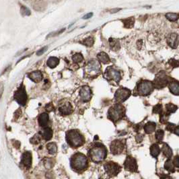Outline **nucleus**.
Here are the masks:
<instances>
[{
	"label": "nucleus",
	"instance_id": "15",
	"mask_svg": "<svg viewBox=\"0 0 179 179\" xmlns=\"http://www.w3.org/2000/svg\"><path fill=\"white\" fill-rule=\"evenodd\" d=\"M167 43L173 49H176L178 45V36L177 34H170L167 37Z\"/></svg>",
	"mask_w": 179,
	"mask_h": 179
},
{
	"label": "nucleus",
	"instance_id": "45",
	"mask_svg": "<svg viewBox=\"0 0 179 179\" xmlns=\"http://www.w3.org/2000/svg\"><path fill=\"white\" fill-rule=\"evenodd\" d=\"M143 138H144V136L142 135H137L136 136V140L137 142H141L143 140Z\"/></svg>",
	"mask_w": 179,
	"mask_h": 179
},
{
	"label": "nucleus",
	"instance_id": "12",
	"mask_svg": "<svg viewBox=\"0 0 179 179\" xmlns=\"http://www.w3.org/2000/svg\"><path fill=\"white\" fill-rule=\"evenodd\" d=\"M105 76L107 80H114L117 81V82H119L121 79V76L119 71H118L116 69H113L112 67H109L106 69Z\"/></svg>",
	"mask_w": 179,
	"mask_h": 179
},
{
	"label": "nucleus",
	"instance_id": "18",
	"mask_svg": "<svg viewBox=\"0 0 179 179\" xmlns=\"http://www.w3.org/2000/svg\"><path fill=\"white\" fill-rule=\"evenodd\" d=\"M59 110L61 114L63 115H67L71 114L73 111V108H72L71 104L69 103H66L59 108Z\"/></svg>",
	"mask_w": 179,
	"mask_h": 179
},
{
	"label": "nucleus",
	"instance_id": "42",
	"mask_svg": "<svg viewBox=\"0 0 179 179\" xmlns=\"http://www.w3.org/2000/svg\"><path fill=\"white\" fill-rule=\"evenodd\" d=\"M169 63H170V64H171L172 66L174 67L179 66V62H178V61H176V60L171 59V60H170Z\"/></svg>",
	"mask_w": 179,
	"mask_h": 179
},
{
	"label": "nucleus",
	"instance_id": "3",
	"mask_svg": "<svg viewBox=\"0 0 179 179\" xmlns=\"http://www.w3.org/2000/svg\"><path fill=\"white\" fill-rule=\"evenodd\" d=\"M125 114V108L121 104H116L109 108L108 116L113 122H116L123 118Z\"/></svg>",
	"mask_w": 179,
	"mask_h": 179
},
{
	"label": "nucleus",
	"instance_id": "20",
	"mask_svg": "<svg viewBox=\"0 0 179 179\" xmlns=\"http://www.w3.org/2000/svg\"><path fill=\"white\" fill-rule=\"evenodd\" d=\"M49 120V115L46 112H44L40 114V116L38 117V121L40 127H46L47 125H48Z\"/></svg>",
	"mask_w": 179,
	"mask_h": 179
},
{
	"label": "nucleus",
	"instance_id": "1",
	"mask_svg": "<svg viewBox=\"0 0 179 179\" xmlns=\"http://www.w3.org/2000/svg\"><path fill=\"white\" fill-rule=\"evenodd\" d=\"M89 154L93 162L99 163L105 159L107 152L106 148L103 144H97L90 149Z\"/></svg>",
	"mask_w": 179,
	"mask_h": 179
},
{
	"label": "nucleus",
	"instance_id": "35",
	"mask_svg": "<svg viewBox=\"0 0 179 179\" xmlns=\"http://www.w3.org/2000/svg\"><path fill=\"white\" fill-rule=\"evenodd\" d=\"M110 45L112 49L114 50V51H117V50L119 49L120 48L119 42H117V40L114 39H110Z\"/></svg>",
	"mask_w": 179,
	"mask_h": 179
},
{
	"label": "nucleus",
	"instance_id": "36",
	"mask_svg": "<svg viewBox=\"0 0 179 179\" xmlns=\"http://www.w3.org/2000/svg\"><path fill=\"white\" fill-rule=\"evenodd\" d=\"M83 55L81 53H76L72 57V59L74 63H80L83 60Z\"/></svg>",
	"mask_w": 179,
	"mask_h": 179
},
{
	"label": "nucleus",
	"instance_id": "43",
	"mask_svg": "<svg viewBox=\"0 0 179 179\" xmlns=\"http://www.w3.org/2000/svg\"><path fill=\"white\" fill-rule=\"evenodd\" d=\"M48 49V47H43V48H42V49H40L39 51H38V52H37V55H42V54H43L45 52H46V51Z\"/></svg>",
	"mask_w": 179,
	"mask_h": 179
},
{
	"label": "nucleus",
	"instance_id": "50",
	"mask_svg": "<svg viewBox=\"0 0 179 179\" xmlns=\"http://www.w3.org/2000/svg\"><path fill=\"white\" fill-rule=\"evenodd\" d=\"M100 179H103V178H100Z\"/></svg>",
	"mask_w": 179,
	"mask_h": 179
},
{
	"label": "nucleus",
	"instance_id": "27",
	"mask_svg": "<svg viewBox=\"0 0 179 179\" xmlns=\"http://www.w3.org/2000/svg\"><path fill=\"white\" fill-rule=\"evenodd\" d=\"M174 167L175 166H174L173 160L168 159L166 161V162H165L164 164V168L167 171L170 172V173H174V172L175 171V168Z\"/></svg>",
	"mask_w": 179,
	"mask_h": 179
},
{
	"label": "nucleus",
	"instance_id": "44",
	"mask_svg": "<svg viewBox=\"0 0 179 179\" xmlns=\"http://www.w3.org/2000/svg\"><path fill=\"white\" fill-rule=\"evenodd\" d=\"M46 109L47 110H48V111H52V110L54 109V106L51 103H50L46 106Z\"/></svg>",
	"mask_w": 179,
	"mask_h": 179
},
{
	"label": "nucleus",
	"instance_id": "4",
	"mask_svg": "<svg viewBox=\"0 0 179 179\" xmlns=\"http://www.w3.org/2000/svg\"><path fill=\"white\" fill-rule=\"evenodd\" d=\"M154 86L153 82L148 80H142L137 84V90L141 96H148L152 92Z\"/></svg>",
	"mask_w": 179,
	"mask_h": 179
},
{
	"label": "nucleus",
	"instance_id": "5",
	"mask_svg": "<svg viewBox=\"0 0 179 179\" xmlns=\"http://www.w3.org/2000/svg\"><path fill=\"white\" fill-rule=\"evenodd\" d=\"M87 158L80 153H77L71 158V166L76 170H82L86 166Z\"/></svg>",
	"mask_w": 179,
	"mask_h": 179
},
{
	"label": "nucleus",
	"instance_id": "29",
	"mask_svg": "<svg viewBox=\"0 0 179 179\" xmlns=\"http://www.w3.org/2000/svg\"><path fill=\"white\" fill-rule=\"evenodd\" d=\"M166 109L167 113L170 115L171 114H172V113L175 112L176 111V110L178 109V107L176 105H173V104L169 103L166 105Z\"/></svg>",
	"mask_w": 179,
	"mask_h": 179
},
{
	"label": "nucleus",
	"instance_id": "2",
	"mask_svg": "<svg viewBox=\"0 0 179 179\" xmlns=\"http://www.w3.org/2000/svg\"><path fill=\"white\" fill-rule=\"evenodd\" d=\"M66 139L68 144L74 148H78L82 146L84 143L83 136L77 130H70L66 135Z\"/></svg>",
	"mask_w": 179,
	"mask_h": 179
},
{
	"label": "nucleus",
	"instance_id": "24",
	"mask_svg": "<svg viewBox=\"0 0 179 179\" xmlns=\"http://www.w3.org/2000/svg\"><path fill=\"white\" fill-rule=\"evenodd\" d=\"M160 153V148L158 144H153L150 147V154L154 158H157Z\"/></svg>",
	"mask_w": 179,
	"mask_h": 179
},
{
	"label": "nucleus",
	"instance_id": "16",
	"mask_svg": "<svg viewBox=\"0 0 179 179\" xmlns=\"http://www.w3.org/2000/svg\"><path fill=\"white\" fill-rule=\"evenodd\" d=\"M22 163L24 166L29 169L32 165V154L30 151H25L22 156Z\"/></svg>",
	"mask_w": 179,
	"mask_h": 179
},
{
	"label": "nucleus",
	"instance_id": "39",
	"mask_svg": "<svg viewBox=\"0 0 179 179\" xmlns=\"http://www.w3.org/2000/svg\"><path fill=\"white\" fill-rule=\"evenodd\" d=\"M21 13H22V14L24 16H29L30 14V10H29L25 6H22Z\"/></svg>",
	"mask_w": 179,
	"mask_h": 179
},
{
	"label": "nucleus",
	"instance_id": "6",
	"mask_svg": "<svg viewBox=\"0 0 179 179\" xmlns=\"http://www.w3.org/2000/svg\"><path fill=\"white\" fill-rule=\"evenodd\" d=\"M170 80L166 76V74L164 71H160L156 76V78L154 81V86L157 89H161L166 87L168 84Z\"/></svg>",
	"mask_w": 179,
	"mask_h": 179
},
{
	"label": "nucleus",
	"instance_id": "30",
	"mask_svg": "<svg viewBox=\"0 0 179 179\" xmlns=\"http://www.w3.org/2000/svg\"><path fill=\"white\" fill-rule=\"evenodd\" d=\"M123 22L124 23L125 27V28H132L133 25H134L135 20L133 17H131L129 18L123 20Z\"/></svg>",
	"mask_w": 179,
	"mask_h": 179
},
{
	"label": "nucleus",
	"instance_id": "8",
	"mask_svg": "<svg viewBox=\"0 0 179 179\" xmlns=\"http://www.w3.org/2000/svg\"><path fill=\"white\" fill-rule=\"evenodd\" d=\"M104 167H105L106 173L110 177L117 176L121 170V168L119 164L113 162H108L106 163Z\"/></svg>",
	"mask_w": 179,
	"mask_h": 179
},
{
	"label": "nucleus",
	"instance_id": "25",
	"mask_svg": "<svg viewBox=\"0 0 179 179\" xmlns=\"http://www.w3.org/2000/svg\"><path fill=\"white\" fill-rule=\"evenodd\" d=\"M59 63V60L58 58L55 57H51L48 60H47V64L50 68H55L57 67Z\"/></svg>",
	"mask_w": 179,
	"mask_h": 179
},
{
	"label": "nucleus",
	"instance_id": "19",
	"mask_svg": "<svg viewBox=\"0 0 179 179\" xmlns=\"http://www.w3.org/2000/svg\"><path fill=\"white\" fill-rule=\"evenodd\" d=\"M28 77L31 80H33L34 81V82L37 83V82H40V81L42 80V74L41 73V71H35L31 72L30 74H29Z\"/></svg>",
	"mask_w": 179,
	"mask_h": 179
},
{
	"label": "nucleus",
	"instance_id": "47",
	"mask_svg": "<svg viewBox=\"0 0 179 179\" xmlns=\"http://www.w3.org/2000/svg\"><path fill=\"white\" fill-rule=\"evenodd\" d=\"M92 15H93V13H88V14L85 15L83 17V19H88V18H91V17L92 16Z\"/></svg>",
	"mask_w": 179,
	"mask_h": 179
},
{
	"label": "nucleus",
	"instance_id": "40",
	"mask_svg": "<svg viewBox=\"0 0 179 179\" xmlns=\"http://www.w3.org/2000/svg\"><path fill=\"white\" fill-rule=\"evenodd\" d=\"M175 127H176V125H174L173 123H169L168 124V125L166 127V130L169 131H171V132H173L174 128H175Z\"/></svg>",
	"mask_w": 179,
	"mask_h": 179
},
{
	"label": "nucleus",
	"instance_id": "28",
	"mask_svg": "<svg viewBox=\"0 0 179 179\" xmlns=\"http://www.w3.org/2000/svg\"><path fill=\"white\" fill-rule=\"evenodd\" d=\"M47 148L50 154H55L57 151V147L55 143H49L47 144Z\"/></svg>",
	"mask_w": 179,
	"mask_h": 179
},
{
	"label": "nucleus",
	"instance_id": "38",
	"mask_svg": "<svg viewBox=\"0 0 179 179\" xmlns=\"http://www.w3.org/2000/svg\"><path fill=\"white\" fill-rule=\"evenodd\" d=\"M40 142V137L38 134L35 135L30 140V142L33 144H38Z\"/></svg>",
	"mask_w": 179,
	"mask_h": 179
},
{
	"label": "nucleus",
	"instance_id": "22",
	"mask_svg": "<svg viewBox=\"0 0 179 179\" xmlns=\"http://www.w3.org/2000/svg\"><path fill=\"white\" fill-rule=\"evenodd\" d=\"M156 127V124L154 122H148L144 126V130L147 134L152 133L155 131Z\"/></svg>",
	"mask_w": 179,
	"mask_h": 179
},
{
	"label": "nucleus",
	"instance_id": "31",
	"mask_svg": "<svg viewBox=\"0 0 179 179\" xmlns=\"http://www.w3.org/2000/svg\"><path fill=\"white\" fill-rule=\"evenodd\" d=\"M43 162H44L45 167L47 169L51 168L54 166L53 160V159H51V158H45L43 160Z\"/></svg>",
	"mask_w": 179,
	"mask_h": 179
},
{
	"label": "nucleus",
	"instance_id": "37",
	"mask_svg": "<svg viewBox=\"0 0 179 179\" xmlns=\"http://www.w3.org/2000/svg\"><path fill=\"white\" fill-rule=\"evenodd\" d=\"M153 112L154 113H159V114H162L163 112L162 110V105H160V104H158V105H156L153 108Z\"/></svg>",
	"mask_w": 179,
	"mask_h": 179
},
{
	"label": "nucleus",
	"instance_id": "33",
	"mask_svg": "<svg viewBox=\"0 0 179 179\" xmlns=\"http://www.w3.org/2000/svg\"><path fill=\"white\" fill-rule=\"evenodd\" d=\"M94 38L91 37H89L86 38H85V39L83 40L82 42H81V43L86 45V46H87V47H91L92 46L93 44H94Z\"/></svg>",
	"mask_w": 179,
	"mask_h": 179
},
{
	"label": "nucleus",
	"instance_id": "21",
	"mask_svg": "<svg viewBox=\"0 0 179 179\" xmlns=\"http://www.w3.org/2000/svg\"><path fill=\"white\" fill-rule=\"evenodd\" d=\"M162 151L164 156H166V157L168 158H171L173 155V150H172L171 147H170L167 144H163Z\"/></svg>",
	"mask_w": 179,
	"mask_h": 179
},
{
	"label": "nucleus",
	"instance_id": "49",
	"mask_svg": "<svg viewBox=\"0 0 179 179\" xmlns=\"http://www.w3.org/2000/svg\"><path fill=\"white\" fill-rule=\"evenodd\" d=\"M114 11H112L111 13H115V12H117L119 11V9H115V10H113Z\"/></svg>",
	"mask_w": 179,
	"mask_h": 179
},
{
	"label": "nucleus",
	"instance_id": "34",
	"mask_svg": "<svg viewBox=\"0 0 179 179\" xmlns=\"http://www.w3.org/2000/svg\"><path fill=\"white\" fill-rule=\"evenodd\" d=\"M164 132L162 129H158L156 132V138L158 142L162 141L163 138H164Z\"/></svg>",
	"mask_w": 179,
	"mask_h": 179
},
{
	"label": "nucleus",
	"instance_id": "46",
	"mask_svg": "<svg viewBox=\"0 0 179 179\" xmlns=\"http://www.w3.org/2000/svg\"><path fill=\"white\" fill-rule=\"evenodd\" d=\"M174 133H175L176 135L179 136V126H176V127L174 129Z\"/></svg>",
	"mask_w": 179,
	"mask_h": 179
},
{
	"label": "nucleus",
	"instance_id": "7",
	"mask_svg": "<svg viewBox=\"0 0 179 179\" xmlns=\"http://www.w3.org/2000/svg\"><path fill=\"white\" fill-rule=\"evenodd\" d=\"M14 100L19 105L24 106L26 105L27 101V94L25 90V87L23 84L20 85V86L18 88V90L14 93Z\"/></svg>",
	"mask_w": 179,
	"mask_h": 179
},
{
	"label": "nucleus",
	"instance_id": "41",
	"mask_svg": "<svg viewBox=\"0 0 179 179\" xmlns=\"http://www.w3.org/2000/svg\"><path fill=\"white\" fill-rule=\"evenodd\" d=\"M173 162L174 166L179 168V156H175V157L174 158Z\"/></svg>",
	"mask_w": 179,
	"mask_h": 179
},
{
	"label": "nucleus",
	"instance_id": "13",
	"mask_svg": "<svg viewBox=\"0 0 179 179\" xmlns=\"http://www.w3.org/2000/svg\"><path fill=\"white\" fill-rule=\"evenodd\" d=\"M124 166L127 171L136 172L137 170V164L136 160L131 156H127L124 163Z\"/></svg>",
	"mask_w": 179,
	"mask_h": 179
},
{
	"label": "nucleus",
	"instance_id": "11",
	"mask_svg": "<svg viewBox=\"0 0 179 179\" xmlns=\"http://www.w3.org/2000/svg\"><path fill=\"white\" fill-rule=\"evenodd\" d=\"M125 148V142L123 140H114L110 144V150L112 154L115 155L120 154L123 152Z\"/></svg>",
	"mask_w": 179,
	"mask_h": 179
},
{
	"label": "nucleus",
	"instance_id": "23",
	"mask_svg": "<svg viewBox=\"0 0 179 179\" xmlns=\"http://www.w3.org/2000/svg\"><path fill=\"white\" fill-rule=\"evenodd\" d=\"M42 137L46 141H48L50 140L53 137V130L51 129V128L47 127L45 128L42 131Z\"/></svg>",
	"mask_w": 179,
	"mask_h": 179
},
{
	"label": "nucleus",
	"instance_id": "48",
	"mask_svg": "<svg viewBox=\"0 0 179 179\" xmlns=\"http://www.w3.org/2000/svg\"><path fill=\"white\" fill-rule=\"evenodd\" d=\"M161 179H173V178L170 177V176H166V175H164L162 176V177H161Z\"/></svg>",
	"mask_w": 179,
	"mask_h": 179
},
{
	"label": "nucleus",
	"instance_id": "10",
	"mask_svg": "<svg viewBox=\"0 0 179 179\" xmlns=\"http://www.w3.org/2000/svg\"><path fill=\"white\" fill-rule=\"evenodd\" d=\"M131 95V91L127 88H120L115 94V100L118 103H123Z\"/></svg>",
	"mask_w": 179,
	"mask_h": 179
},
{
	"label": "nucleus",
	"instance_id": "9",
	"mask_svg": "<svg viewBox=\"0 0 179 179\" xmlns=\"http://www.w3.org/2000/svg\"><path fill=\"white\" fill-rule=\"evenodd\" d=\"M100 64L98 61L96 59H92L88 62L86 66V71L90 75H96L100 71Z\"/></svg>",
	"mask_w": 179,
	"mask_h": 179
},
{
	"label": "nucleus",
	"instance_id": "17",
	"mask_svg": "<svg viewBox=\"0 0 179 179\" xmlns=\"http://www.w3.org/2000/svg\"><path fill=\"white\" fill-rule=\"evenodd\" d=\"M168 88L170 91L174 95H179V82L175 80H170L168 83Z\"/></svg>",
	"mask_w": 179,
	"mask_h": 179
},
{
	"label": "nucleus",
	"instance_id": "32",
	"mask_svg": "<svg viewBox=\"0 0 179 179\" xmlns=\"http://www.w3.org/2000/svg\"><path fill=\"white\" fill-rule=\"evenodd\" d=\"M166 18L171 22L176 21L178 19V15L175 13H168L166 14Z\"/></svg>",
	"mask_w": 179,
	"mask_h": 179
},
{
	"label": "nucleus",
	"instance_id": "14",
	"mask_svg": "<svg viewBox=\"0 0 179 179\" xmlns=\"http://www.w3.org/2000/svg\"><path fill=\"white\" fill-rule=\"evenodd\" d=\"M80 100L83 102L89 101L92 98V92L90 87L88 86H83L80 88Z\"/></svg>",
	"mask_w": 179,
	"mask_h": 179
},
{
	"label": "nucleus",
	"instance_id": "26",
	"mask_svg": "<svg viewBox=\"0 0 179 179\" xmlns=\"http://www.w3.org/2000/svg\"><path fill=\"white\" fill-rule=\"evenodd\" d=\"M97 57L103 64H106V63L110 62L109 57L105 52H101V53H98V55H97Z\"/></svg>",
	"mask_w": 179,
	"mask_h": 179
}]
</instances>
